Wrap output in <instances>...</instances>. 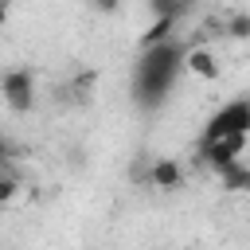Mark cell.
Listing matches in <instances>:
<instances>
[{"label":"cell","instance_id":"8fae6325","mask_svg":"<svg viewBox=\"0 0 250 250\" xmlns=\"http://www.w3.org/2000/svg\"><path fill=\"white\" fill-rule=\"evenodd\" d=\"M188 4H191V0H148L152 16H184Z\"/></svg>","mask_w":250,"mask_h":250},{"label":"cell","instance_id":"6da1fadb","mask_svg":"<svg viewBox=\"0 0 250 250\" xmlns=\"http://www.w3.org/2000/svg\"><path fill=\"white\" fill-rule=\"evenodd\" d=\"M180 66H184V47L176 39H164L156 47H145L141 51V62H137V98L145 105L160 102L172 90Z\"/></svg>","mask_w":250,"mask_h":250},{"label":"cell","instance_id":"5b68a950","mask_svg":"<svg viewBox=\"0 0 250 250\" xmlns=\"http://www.w3.org/2000/svg\"><path fill=\"white\" fill-rule=\"evenodd\" d=\"M184 70L195 74V78H203V82H215L219 78V55L207 43H191L184 51Z\"/></svg>","mask_w":250,"mask_h":250},{"label":"cell","instance_id":"7a4b0ae2","mask_svg":"<svg viewBox=\"0 0 250 250\" xmlns=\"http://www.w3.org/2000/svg\"><path fill=\"white\" fill-rule=\"evenodd\" d=\"M246 145H250V133H223L215 141H199V164H207L219 176L223 168L246 156Z\"/></svg>","mask_w":250,"mask_h":250},{"label":"cell","instance_id":"277c9868","mask_svg":"<svg viewBox=\"0 0 250 250\" xmlns=\"http://www.w3.org/2000/svg\"><path fill=\"white\" fill-rule=\"evenodd\" d=\"M223 133H250V98H234V102L219 105L207 117V129H203L199 141H215Z\"/></svg>","mask_w":250,"mask_h":250},{"label":"cell","instance_id":"5bb4252c","mask_svg":"<svg viewBox=\"0 0 250 250\" xmlns=\"http://www.w3.org/2000/svg\"><path fill=\"white\" fill-rule=\"evenodd\" d=\"M4 23H8V4L0 0V31H4Z\"/></svg>","mask_w":250,"mask_h":250},{"label":"cell","instance_id":"4fadbf2b","mask_svg":"<svg viewBox=\"0 0 250 250\" xmlns=\"http://www.w3.org/2000/svg\"><path fill=\"white\" fill-rule=\"evenodd\" d=\"M4 160H12V145H8V137L0 133V164H4Z\"/></svg>","mask_w":250,"mask_h":250},{"label":"cell","instance_id":"9c48e42d","mask_svg":"<svg viewBox=\"0 0 250 250\" xmlns=\"http://www.w3.org/2000/svg\"><path fill=\"white\" fill-rule=\"evenodd\" d=\"M16 195H20V176H16L12 160H4V164H0V207L12 203Z\"/></svg>","mask_w":250,"mask_h":250},{"label":"cell","instance_id":"52a82bcc","mask_svg":"<svg viewBox=\"0 0 250 250\" xmlns=\"http://www.w3.org/2000/svg\"><path fill=\"white\" fill-rule=\"evenodd\" d=\"M219 184H223V191L250 195V160L242 156V160H234L230 168H223V172H219Z\"/></svg>","mask_w":250,"mask_h":250},{"label":"cell","instance_id":"30bf717a","mask_svg":"<svg viewBox=\"0 0 250 250\" xmlns=\"http://www.w3.org/2000/svg\"><path fill=\"white\" fill-rule=\"evenodd\" d=\"M223 35H230V39H250V12H238V16L223 20Z\"/></svg>","mask_w":250,"mask_h":250},{"label":"cell","instance_id":"8992f818","mask_svg":"<svg viewBox=\"0 0 250 250\" xmlns=\"http://www.w3.org/2000/svg\"><path fill=\"white\" fill-rule=\"evenodd\" d=\"M145 184H148V188H160V191H176V188L184 184V168H180V160H172V156L156 160V164L148 168Z\"/></svg>","mask_w":250,"mask_h":250},{"label":"cell","instance_id":"7c38bea8","mask_svg":"<svg viewBox=\"0 0 250 250\" xmlns=\"http://www.w3.org/2000/svg\"><path fill=\"white\" fill-rule=\"evenodd\" d=\"M94 4V12H102V16H113L117 8H121V0H90Z\"/></svg>","mask_w":250,"mask_h":250},{"label":"cell","instance_id":"ba28073f","mask_svg":"<svg viewBox=\"0 0 250 250\" xmlns=\"http://www.w3.org/2000/svg\"><path fill=\"white\" fill-rule=\"evenodd\" d=\"M176 23H180V16H156V20L148 23V31L141 35V51H145V47H156V43H164V39H172Z\"/></svg>","mask_w":250,"mask_h":250},{"label":"cell","instance_id":"3957f363","mask_svg":"<svg viewBox=\"0 0 250 250\" xmlns=\"http://www.w3.org/2000/svg\"><path fill=\"white\" fill-rule=\"evenodd\" d=\"M0 98L12 113H31L35 105V74L31 66H12L0 74Z\"/></svg>","mask_w":250,"mask_h":250}]
</instances>
